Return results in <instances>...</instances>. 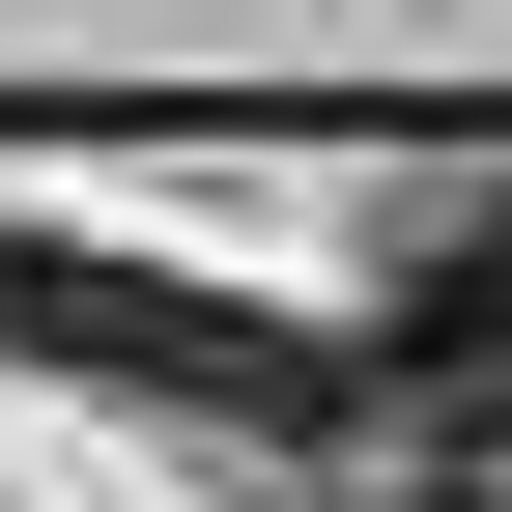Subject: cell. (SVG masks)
Returning <instances> with one entry per match:
<instances>
[{"label": "cell", "mask_w": 512, "mask_h": 512, "mask_svg": "<svg viewBox=\"0 0 512 512\" xmlns=\"http://www.w3.org/2000/svg\"><path fill=\"white\" fill-rule=\"evenodd\" d=\"M0 342H29V370H114V399H200V427H342V342H313V313L143 285V256H86V228L0 256Z\"/></svg>", "instance_id": "6da1fadb"}, {"label": "cell", "mask_w": 512, "mask_h": 512, "mask_svg": "<svg viewBox=\"0 0 512 512\" xmlns=\"http://www.w3.org/2000/svg\"><path fill=\"white\" fill-rule=\"evenodd\" d=\"M342 399H399V427H512V171L484 200H427L399 256H370V342H342Z\"/></svg>", "instance_id": "7a4b0ae2"}]
</instances>
